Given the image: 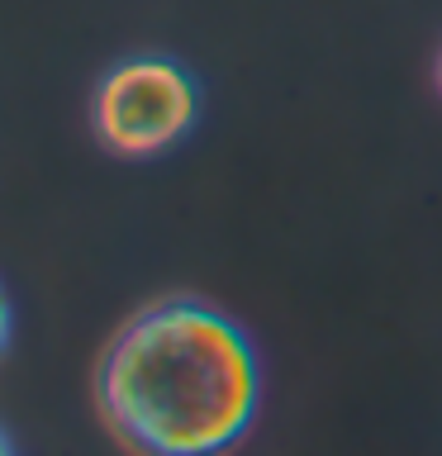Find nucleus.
<instances>
[{
    "mask_svg": "<svg viewBox=\"0 0 442 456\" xmlns=\"http://www.w3.org/2000/svg\"><path fill=\"white\" fill-rule=\"evenodd\" d=\"M95 409L134 452H224L257 423L262 362L252 338L205 299H157L110 338Z\"/></svg>",
    "mask_w": 442,
    "mask_h": 456,
    "instance_id": "1",
    "label": "nucleus"
},
{
    "mask_svg": "<svg viewBox=\"0 0 442 456\" xmlns=\"http://www.w3.org/2000/svg\"><path fill=\"white\" fill-rule=\"evenodd\" d=\"M200 86L171 57H128L110 67L91 100V128L114 157H157L195 128Z\"/></svg>",
    "mask_w": 442,
    "mask_h": 456,
    "instance_id": "2",
    "label": "nucleus"
},
{
    "mask_svg": "<svg viewBox=\"0 0 442 456\" xmlns=\"http://www.w3.org/2000/svg\"><path fill=\"white\" fill-rule=\"evenodd\" d=\"M10 328H14V314H10L5 285H0V356H5V347H10Z\"/></svg>",
    "mask_w": 442,
    "mask_h": 456,
    "instance_id": "3",
    "label": "nucleus"
},
{
    "mask_svg": "<svg viewBox=\"0 0 442 456\" xmlns=\"http://www.w3.org/2000/svg\"><path fill=\"white\" fill-rule=\"evenodd\" d=\"M433 86H438V95H442V48H438V57H433Z\"/></svg>",
    "mask_w": 442,
    "mask_h": 456,
    "instance_id": "4",
    "label": "nucleus"
},
{
    "mask_svg": "<svg viewBox=\"0 0 442 456\" xmlns=\"http://www.w3.org/2000/svg\"><path fill=\"white\" fill-rule=\"evenodd\" d=\"M10 447H14V442H10V437H5V433H0V456H5V452H10Z\"/></svg>",
    "mask_w": 442,
    "mask_h": 456,
    "instance_id": "5",
    "label": "nucleus"
}]
</instances>
